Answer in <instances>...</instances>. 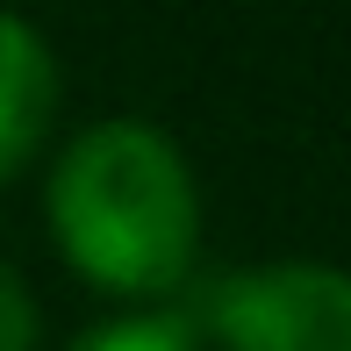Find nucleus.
I'll return each instance as SVG.
<instances>
[{
  "label": "nucleus",
  "instance_id": "f257e3e1",
  "mask_svg": "<svg viewBox=\"0 0 351 351\" xmlns=\"http://www.w3.org/2000/svg\"><path fill=\"white\" fill-rule=\"evenodd\" d=\"M51 230L79 273L115 294L180 287L201 237V194L180 143L136 115L79 130L51 172Z\"/></svg>",
  "mask_w": 351,
  "mask_h": 351
},
{
  "label": "nucleus",
  "instance_id": "f03ea898",
  "mask_svg": "<svg viewBox=\"0 0 351 351\" xmlns=\"http://www.w3.org/2000/svg\"><path fill=\"white\" fill-rule=\"evenodd\" d=\"M230 351H351V273L323 258H273L208 294Z\"/></svg>",
  "mask_w": 351,
  "mask_h": 351
},
{
  "label": "nucleus",
  "instance_id": "7ed1b4c3",
  "mask_svg": "<svg viewBox=\"0 0 351 351\" xmlns=\"http://www.w3.org/2000/svg\"><path fill=\"white\" fill-rule=\"evenodd\" d=\"M58 108V58L36 22L0 8V186L29 165Z\"/></svg>",
  "mask_w": 351,
  "mask_h": 351
},
{
  "label": "nucleus",
  "instance_id": "20e7f679",
  "mask_svg": "<svg viewBox=\"0 0 351 351\" xmlns=\"http://www.w3.org/2000/svg\"><path fill=\"white\" fill-rule=\"evenodd\" d=\"M72 351H201V344H194V330L172 323V315H122V323L86 330Z\"/></svg>",
  "mask_w": 351,
  "mask_h": 351
},
{
  "label": "nucleus",
  "instance_id": "39448f33",
  "mask_svg": "<svg viewBox=\"0 0 351 351\" xmlns=\"http://www.w3.org/2000/svg\"><path fill=\"white\" fill-rule=\"evenodd\" d=\"M0 351H36V301L8 258H0Z\"/></svg>",
  "mask_w": 351,
  "mask_h": 351
}]
</instances>
